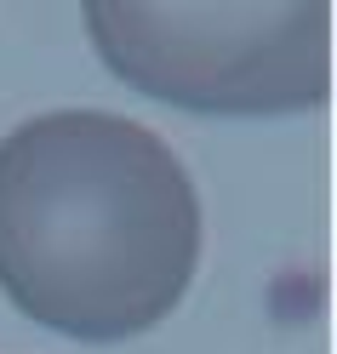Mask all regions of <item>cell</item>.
Masks as SVG:
<instances>
[{
	"mask_svg": "<svg viewBox=\"0 0 337 354\" xmlns=\"http://www.w3.org/2000/svg\"><path fill=\"white\" fill-rule=\"evenodd\" d=\"M200 269V194L161 131L52 109L0 143V292L75 343L161 326Z\"/></svg>",
	"mask_w": 337,
	"mask_h": 354,
	"instance_id": "6da1fadb",
	"label": "cell"
},
{
	"mask_svg": "<svg viewBox=\"0 0 337 354\" xmlns=\"http://www.w3.org/2000/svg\"><path fill=\"white\" fill-rule=\"evenodd\" d=\"M103 69L189 115H303L331 97V0H80Z\"/></svg>",
	"mask_w": 337,
	"mask_h": 354,
	"instance_id": "7a4b0ae2",
	"label": "cell"
}]
</instances>
